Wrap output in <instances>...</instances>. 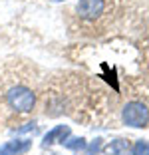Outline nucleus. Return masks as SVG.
<instances>
[{
  "instance_id": "nucleus-4",
  "label": "nucleus",
  "mask_w": 149,
  "mask_h": 155,
  "mask_svg": "<svg viewBox=\"0 0 149 155\" xmlns=\"http://www.w3.org/2000/svg\"><path fill=\"white\" fill-rule=\"evenodd\" d=\"M108 153L109 155H127L129 153V143L125 139H118V141H113L108 147Z\"/></svg>"
},
{
  "instance_id": "nucleus-5",
  "label": "nucleus",
  "mask_w": 149,
  "mask_h": 155,
  "mask_svg": "<svg viewBox=\"0 0 149 155\" xmlns=\"http://www.w3.org/2000/svg\"><path fill=\"white\" fill-rule=\"evenodd\" d=\"M133 155H149V143L139 141V143L135 145V151H133Z\"/></svg>"
},
{
  "instance_id": "nucleus-3",
  "label": "nucleus",
  "mask_w": 149,
  "mask_h": 155,
  "mask_svg": "<svg viewBox=\"0 0 149 155\" xmlns=\"http://www.w3.org/2000/svg\"><path fill=\"white\" fill-rule=\"evenodd\" d=\"M105 10V0H80L76 6V12L84 20H95Z\"/></svg>"
},
{
  "instance_id": "nucleus-1",
  "label": "nucleus",
  "mask_w": 149,
  "mask_h": 155,
  "mask_svg": "<svg viewBox=\"0 0 149 155\" xmlns=\"http://www.w3.org/2000/svg\"><path fill=\"white\" fill-rule=\"evenodd\" d=\"M6 100H8V105L16 111H30L36 104V96L34 91L28 90L24 86H16L6 94Z\"/></svg>"
},
{
  "instance_id": "nucleus-2",
  "label": "nucleus",
  "mask_w": 149,
  "mask_h": 155,
  "mask_svg": "<svg viewBox=\"0 0 149 155\" xmlns=\"http://www.w3.org/2000/svg\"><path fill=\"white\" fill-rule=\"evenodd\" d=\"M123 121L131 127H143L149 121V110L139 101H131L123 110Z\"/></svg>"
}]
</instances>
